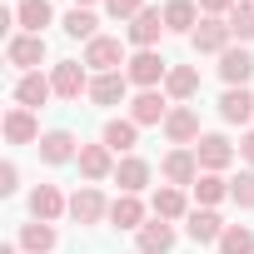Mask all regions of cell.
Instances as JSON below:
<instances>
[{
  "instance_id": "6da1fadb",
  "label": "cell",
  "mask_w": 254,
  "mask_h": 254,
  "mask_svg": "<svg viewBox=\"0 0 254 254\" xmlns=\"http://www.w3.org/2000/svg\"><path fill=\"white\" fill-rule=\"evenodd\" d=\"M165 140L175 145V150H194L199 145V110L194 105H170V115H165Z\"/></svg>"
},
{
  "instance_id": "7a4b0ae2",
  "label": "cell",
  "mask_w": 254,
  "mask_h": 254,
  "mask_svg": "<svg viewBox=\"0 0 254 254\" xmlns=\"http://www.w3.org/2000/svg\"><path fill=\"white\" fill-rule=\"evenodd\" d=\"M125 75H130V85H140V90H155V85H165L170 60H165L160 50H135L130 65H125Z\"/></svg>"
},
{
  "instance_id": "3957f363",
  "label": "cell",
  "mask_w": 254,
  "mask_h": 254,
  "mask_svg": "<svg viewBox=\"0 0 254 254\" xmlns=\"http://www.w3.org/2000/svg\"><path fill=\"white\" fill-rule=\"evenodd\" d=\"M90 65L85 60H60L55 70H50V85H55V95L60 100H80V95H90Z\"/></svg>"
},
{
  "instance_id": "277c9868",
  "label": "cell",
  "mask_w": 254,
  "mask_h": 254,
  "mask_svg": "<svg viewBox=\"0 0 254 254\" xmlns=\"http://www.w3.org/2000/svg\"><path fill=\"white\" fill-rule=\"evenodd\" d=\"M85 65H90L95 75H115L120 65H130V60H125V45H120L115 35H95V40L85 45Z\"/></svg>"
},
{
  "instance_id": "5b68a950",
  "label": "cell",
  "mask_w": 254,
  "mask_h": 254,
  "mask_svg": "<svg viewBox=\"0 0 254 254\" xmlns=\"http://www.w3.org/2000/svg\"><path fill=\"white\" fill-rule=\"evenodd\" d=\"M229 20H219V15H204L199 25H194V35H190V45L199 50V55H224L229 50Z\"/></svg>"
},
{
  "instance_id": "8992f818",
  "label": "cell",
  "mask_w": 254,
  "mask_h": 254,
  "mask_svg": "<svg viewBox=\"0 0 254 254\" xmlns=\"http://www.w3.org/2000/svg\"><path fill=\"white\" fill-rule=\"evenodd\" d=\"M70 219H75V224H100V219H110V199H105L95 185H80V190L70 194Z\"/></svg>"
},
{
  "instance_id": "52a82bcc",
  "label": "cell",
  "mask_w": 254,
  "mask_h": 254,
  "mask_svg": "<svg viewBox=\"0 0 254 254\" xmlns=\"http://www.w3.org/2000/svg\"><path fill=\"white\" fill-rule=\"evenodd\" d=\"M219 80H224L229 90H244V85L254 80V55H249L244 45H229V50L219 55Z\"/></svg>"
},
{
  "instance_id": "ba28073f",
  "label": "cell",
  "mask_w": 254,
  "mask_h": 254,
  "mask_svg": "<svg viewBox=\"0 0 254 254\" xmlns=\"http://www.w3.org/2000/svg\"><path fill=\"white\" fill-rule=\"evenodd\" d=\"M125 35H130V45H135V50H155V40L165 35V10L145 5V10L130 20V30H125Z\"/></svg>"
},
{
  "instance_id": "9c48e42d",
  "label": "cell",
  "mask_w": 254,
  "mask_h": 254,
  "mask_svg": "<svg viewBox=\"0 0 254 254\" xmlns=\"http://www.w3.org/2000/svg\"><path fill=\"white\" fill-rule=\"evenodd\" d=\"M35 150H40L45 165H70V160H80V140H75L70 130H45Z\"/></svg>"
},
{
  "instance_id": "30bf717a",
  "label": "cell",
  "mask_w": 254,
  "mask_h": 254,
  "mask_svg": "<svg viewBox=\"0 0 254 254\" xmlns=\"http://www.w3.org/2000/svg\"><path fill=\"white\" fill-rule=\"evenodd\" d=\"M194 160H199V175H219V170L234 160V145H229L224 135H199V145H194Z\"/></svg>"
},
{
  "instance_id": "8fae6325",
  "label": "cell",
  "mask_w": 254,
  "mask_h": 254,
  "mask_svg": "<svg viewBox=\"0 0 254 254\" xmlns=\"http://www.w3.org/2000/svg\"><path fill=\"white\" fill-rule=\"evenodd\" d=\"M5 60L15 65V70H35L40 60H45V35H10V45H5Z\"/></svg>"
},
{
  "instance_id": "7c38bea8",
  "label": "cell",
  "mask_w": 254,
  "mask_h": 254,
  "mask_svg": "<svg viewBox=\"0 0 254 254\" xmlns=\"http://www.w3.org/2000/svg\"><path fill=\"white\" fill-rule=\"evenodd\" d=\"M160 175H165L175 190L194 185V180H199V160H194V150H170V155L160 160Z\"/></svg>"
},
{
  "instance_id": "4fadbf2b",
  "label": "cell",
  "mask_w": 254,
  "mask_h": 254,
  "mask_svg": "<svg viewBox=\"0 0 254 254\" xmlns=\"http://www.w3.org/2000/svg\"><path fill=\"white\" fill-rule=\"evenodd\" d=\"M5 140H10V145H40V120H35V110H25V105L5 110Z\"/></svg>"
},
{
  "instance_id": "5bb4252c",
  "label": "cell",
  "mask_w": 254,
  "mask_h": 254,
  "mask_svg": "<svg viewBox=\"0 0 254 254\" xmlns=\"http://www.w3.org/2000/svg\"><path fill=\"white\" fill-rule=\"evenodd\" d=\"M75 165H80V175H85L90 185H95V180H110V175H115V150H110V145H80V160H75Z\"/></svg>"
},
{
  "instance_id": "9a60e30c",
  "label": "cell",
  "mask_w": 254,
  "mask_h": 254,
  "mask_svg": "<svg viewBox=\"0 0 254 254\" xmlns=\"http://www.w3.org/2000/svg\"><path fill=\"white\" fill-rule=\"evenodd\" d=\"M140 254H170L175 249V224L170 219H145V229H135Z\"/></svg>"
},
{
  "instance_id": "2e32d148",
  "label": "cell",
  "mask_w": 254,
  "mask_h": 254,
  "mask_svg": "<svg viewBox=\"0 0 254 254\" xmlns=\"http://www.w3.org/2000/svg\"><path fill=\"white\" fill-rule=\"evenodd\" d=\"M100 145H110L115 155H135V145H140V125H135V120H105Z\"/></svg>"
},
{
  "instance_id": "e0dca14e",
  "label": "cell",
  "mask_w": 254,
  "mask_h": 254,
  "mask_svg": "<svg viewBox=\"0 0 254 254\" xmlns=\"http://www.w3.org/2000/svg\"><path fill=\"white\" fill-rule=\"evenodd\" d=\"M165 115H170V105H165L160 90H140V95L130 100V120L140 125V130H145V125H165Z\"/></svg>"
},
{
  "instance_id": "ac0fdd59",
  "label": "cell",
  "mask_w": 254,
  "mask_h": 254,
  "mask_svg": "<svg viewBox=\"0 0 254 254\" xmlns=\"http://www.w3.org/2000/svg\"><path fill=\"white\" fill-rule=\"evenodd\" d=\"M224 229H229V224H224L214 209H190V219H185V234H190L194 244H219Z\"/></svg>"
},
{
  "instance_id": "d6986e66",
  "label": "cell",
  "mask_w": 254,
  "mask_h": 254,
  "mask_svg": "<svg viewBox=\"0 0 254 254\" xmlns=\"http://www.w3.org/2000/svg\"><path fill=\"white\" fill-rule=\"evenodd\" d=\"M50 95H55V85H50L40 70H30V75H20V80H15V105H25V110H40Z\"/></svg>"
},
{
  "instance_id": "ffe728a7",
  "label": "cell",
  "mask_w": 254,
  "mask_h": 254,
  "mask_svg": "<svg viewBox=\"0 0 254 254\" xmlns=\"http://www.w3.org/2000/svg\"><path fill=\"white\" fill-rule=\"evenodd\" d=\"M30 214H35V219H45V224H55L60 214H70V199H65L55 185H40V190L30 194Z\"/></svg>"
},
{
  "instance_id": "44dd1931",
  "label": "cell",
  "mask_w": 254,
  "mask_h": 254,
  "mask_svg": "<svg viewBox=\"0 0 254 254\" xmlns=\"http://www.w3.org/2000/svg\"><path fill=\"white\" fill-rule=\"evenodd\" d=\"M115 180H120V194H140V190L150 185V160L125 155V160L115 165Z\"/></svg>"
},
{
  "instance_id": "7402d4cb",
  "label": "cell",
  "mask_w": 254,
  "mask_h": 254,
  "mask_svg": "<svg viewBox=\"0 0 254 254\" xmlns=\"http://www.w3.org/2000/svg\"><path fill=\"white\" fill-rule=\"evenodd\" d=\"M199 20H204V15H199L194 0H165V30H175V35H194Z\"/></svg>"
},
{
  "instance_id": "603a6c76",
  "label": "cell",
  "mask_w": 254,
  "mask_h": 254,
  "mask_svg": "<svg viewBox=\"0 0 254 254\" xmlns=\"http://www.w3.org/2000/svg\"><path fill=\"white\" fill-rule=\"evenodd\" d=\"M55 20V10H50V0H20L15 5V25L25 30V35H45V25Z\"/></svg>"
},
{
  "instance_id": "cb8c5ba5",
  "label": "cell",
  "mask_w": 254,
  "mask_h": 254,
  "mask_svg": "<svg viewBox=\"0 0 254 254\" xmlns=\"http://www.w3.org/2000/svg\"><path fill=\"white\" fill-rule=\"evenodd\" d=\"M125 95H130V75H125V70L95 75V80H90V100H95V105H120Z\"/></svg>"
},
{
  "instance_id": "d4e9b609",
  "label": "cell",
  "mask_w": 254,
  "mask_h": 254,
  "mask_svg": "<svg viewBox=\"0 0 254 254\" xmlns=\"http://www.w3.org/2000/svg\"><path fill=\"white\" fill-rule=\"evenodd\" d=\"M194 90H199V70H194V65H170V75H165V95H170L175 105H185Z\"/></svg>"
},
{
  "instance_id": "484cf974",
  "label": "cell",
  "mask_w": 254,
  "mask_h": 254,
  "mask_svg": "<svg viewBox=\"0 0 254 254\" xmlns=\"http://www.w3.org/2000/svg\"><path fill=\"white\" fill-rule=\"evenodd\" d=\"M219 120H224V125L254 120V95H249V90H224V95H219Z\"/></svg>"
},
{
  "instance_id": "4316f807",
  "label": "cell",
  "mask_w": 254,
  "mask_h": 254,
  "mask_svg": "<svg viewBox=\"0 0 254 254\" xmlns=\"http://www.w3.org/2000/svg\"><path fill=\"white\" fill-rule=\"evenodd\" d=\"M110 224H115V229H145V204H140V194H120V199L110 204Z\"/></svg>"
},
{
  "instance_id": "83f0119b",
  "label": "cell",
  "mask_w": 254,
  "mask_h": 254,
  "mask_svg": "<svg viewBox=\"0 0 254 254\" xmlns=\"http://www.w3.org/2000/svg\"><path fill=\"white\" fill-rule=\"evenodd\" d=\"M155 219H190V199H185V190L160 185V190H155Z\"/></svg>"
},
{
  "instance_id": "f1b7e54d",
  "label": "cell",
  "mask_w": 254,
  "mask_h": 254,
  "mask_svg": "<svg viewBox=\"0 0 254 254\" xmlns=\"http://www.w3.org/2000/svg\"><path fill=\"white\" fill-rule=\"evenodd\" d=\"M20 249H30V254H50V249H55V224H45V219L20 224Z\"/></svg>"
},
{
  "instance_id": "f546056e",
  "label": "cell",
  "mask_w": 254,
  "mask_h": 254,
  "mask_svg": "<svg viewBox=\"0 0 254 254\" xmlns=\"http://www.w3.org/2000/svg\"><path fill=\"white\" fill-rule=\"evenodd\" d=\"M60 25H65V35H70V40H85V45H90V40L100 35V30H95L100 20H95V10H85V5H75V10H70V15L60 20Z\"/></svg>"
},
{
  "instance_id": "4dcf8cb0",
  "label": "cell",
  "mask_w": 254,
  "mask_h": 254,
  "mask_svg": "<svg viewBox=\"0 0 254 254\" xmlns=\"http://www.w3.org/2000/svg\"><path fill=\"white\" fill-rule=\"evenodd\" d=\"M194 199H199V209H214L219 199H229V180H219V175H199L194 185Z\"/></svg>"
},
{
  "instance_id": "1f68e13d",
  "label": "cell",
  "mask_w": 254,
  "mask_h": 254,
  "mask_svg": "<svg viewBox=\"0 0 254 254\" xmlns=\"http://www.w3.org/2000/svg\"><path fill=\"white\" fill-rule=\"evenodd\" d=\"M219 254H254V229L249 224H229L219 234Z\"/></svg>"
},
{
  "instance_id": "d6a6232c",
  "label": "cell",
  "mask_w": 254,
  "mask_h": 254,
  "mask_svg": "<svg viewBox=\"0 0 254 254\" xmlns=\"http://www.w3.org/2000/svg\"><path fill=\"white\" fill-rule=\"evenodd\" d=\"M224 20H229V35H234V40H244V45L254 40V5H234Z\"/></svg>"
},
{
  "instance_id": "836d02e7",
  "label": "cell",
  "mask_w": 254,
  "mask_h": 254,
  "mask_svg": "<svg viewBox=\"0 0 254 254\" xmlns=\"http://www.w3.org/2000/svg\"><path fill=\"white\" fill-rule=\"evenodd\" d=\"M229 199L239 209H254V170H244L239 180H229Z\"/></svg>"
},
{
  "instance_id": "e575fe53",
  "label": "cell",
  "mask_w": 254,
  "mask_h": 254,
  "mask_svg": "<svg viewBox=\"0 0 254 254\" xmlns=\"http://www.w3.org/2000/svg\"><path fill=\"white\" fill-rule=\"evenodd\" d=\"M145 10V0H105V15L110 20H135Z\"/></svg>"
},
{
  "instance_id": "d590c367",
  "label": "cell",
  "mask_w": 254,
  "mask_h": 254,
  "mask_svg": "<svg viewBox=\"0 0 254 254\" xmlns=\"http://www.w3.org/2000/svg\"><path fill=\"white\" fill-rule=\"evenodd\" d=\"M234 5H239V0H199V15H219V20H224Z\"/></svg>"
},
{
  "instance_id": "8d00e7d4",
  "label": "cell",
  "mask_w": 254,
  "mask_h": 254,
  "mask_svg": "<svg viewBox=\"0 0 254 254\" xmlns=\"http://www.w3.org/2000/svg\"><path fill=\"white\" fill-rule=\"evenodd\" d=\"M20 190V170L15 165H0V194H15Z\"/></svg>"
},
{
  "instance_id": "74e56055",
  "label": "cell",
  "mask_w": 254,
  "mask_h": 254,
  "mask_svg": "<svg viewBox=\"0 0 254 254\" xmlns=\"http://www.w3.org/2000/svg\"><path fill=\"white\" fill-rule=\"evenodd\" d=\"M239 155H244V160H249V165H254V130H249V135H244V140H239Z\"/></svg>"
},
{
  "instance_id": "f35d334b",
  "label": "cell",
  "mask_w": 254,
  "mask_h": 254,
  "mask_svg": "<svg viewBox=\"0 0 254 254\" xmlns=\"http://www.w3.org/2000/svg\"><path fill=\"white\" fill-rule=\"evenodd\" d=\"M0 254H20V249H15V244H0Z\"/></svg>"
},
{
  "instance_id": "ab89813d",
  "label": "cell",
  "mask_w": 254,
  "mask_h": 254,
  "mask_svg": "<svg viewBox=\"0 0 254 254\" xmlns=\"http://www.w3.org/2000/svg\"><path fill=\"white\" fill-rule=\"evenodd\" d=\"M75 5H85V10H90V5H95V0H75Z\"/></svg>"
}]
</instances>
